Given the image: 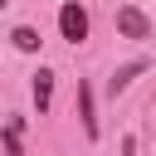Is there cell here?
<instances>
[{
    "label": "cell",
    "mask_w": 156,
    "mask_h": 156,
    "mask_svg": "<svg viewBox=\"0 0 156 156\" xmlns=\"http://www.w3.org/2000/svg\"><path fill=\"white\" fill-rule=\"evenodd\" d=\"M58 34H63L68 44H83V39H88V10H83L78 0H68V5L58 10Z\"/></svg>",
    "instance_id": "obj_1"
},
{
    "label": "cell",
    "mask_w": 156,
    "mask_h": 156,
    "mask_svg": "<svg viewBox=\"0 0 156 156\" xmlns=\"http://www.w3.org/2000/svg\"><path fill=\"white\" fill-rule=\"evenodd\" d=\"M117 34H122V39H151V20H146L136 5H122V10H117Z\"/></svg>",
    "instance_id": "obj_2"
},
{
    "label": "cell",
    "mask_w": 156,
    "mask_h": 156,
    "mask_svg": "<svg viewBox=\"0 0 156 156\" xmlns=\"http://www.w3.org/2000/svg\"><path fill=\"white\" fill-rule=\"evenodd\" d=\"M146 68H151V58H132V63H122V68L112 73V93H127V88H132V78H136V73H146Z\"/></svg>",
    "instance_id": "obj_3"
},
{
    "label": "cell",
    "mask_w": 156,
    "mask_h": 156,
    "mask_svg": "<svg viewBox=\"0 0 156 156\" xmlns=\"http://www.w3.org/2000/svg\"><path fill=\"white\" fill-rule=\"evenodd\" d=\"M49 102H54V73H49V68H39V73H34V107H39V112H49Z\"/></svg>",
    "instance_id": "obj_4"
},
{
    "label": "cell",
    "mask_w": 156,
    "mask_h": 156,
    "mask_svg": "<svg viewBox=\"0 0 156 156\" xmlns=\"http://www.w3.org/2000/svg\"><path fill=\"white\" fill-rule=\"evenodd\" d=\"M78 117H83V132H88V136H98V117H93V88H88V83H78Z\"/></svg>",
    "instance_id": "obj_5"
},
{
    "label": "cell",
    "mask_w": 156,
    "mask_h": 156,
    "mask_svg": "<svg viewBox=\"0 0 156 156\" xmlns=\"http://www.w3.org/2000/svg\"><path fill=\"white\" fill-rule=\"evenodd\" d=\"M10 39H15V49H20V54H34V49H39V29H29V24H20Z\"/></svg>",
    "instance_id": "obj_6"
},
{
    "label": "cell",
    "mask_w": 156,
    "mask_h": 156,
    "mask_svg": "<svg viewBox=\"0 0 156 156\" xmlns=\"http://www.w3.org/2000/svg\"><path fill=\"white\" fill-rule=\"evenodd\" d=\"M0 141H5V156H24V146H20V117L5 122V136H0Z\"/></svg>",
    "instance_id": "obj_7"
},
{
    "label": "cell",
    "mask_w": 156,
    "mask_h": 156,
    "mask_svg": "<svg viewBox=\"0 0 156 156\" xmlns=\"http://www.w3.org/2000/svg\"><path fill=\"white\" fill-rule=\"evenodd\" d=\"M5 5H10V0H0V10H5Z\"/></svg>",
    "instance_id": "obj_8"
}]
</instances>
